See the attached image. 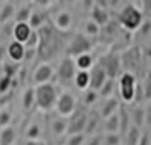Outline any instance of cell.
<instances>
[{
  "mask_svg": "<svg viewBox=\"0 0 151 145\" xmlns=\"http://www.w3.org/2000/svg\"><path fill=\"white\" fill-rule=\"evenodd\" d=\"M36 92V106L41 111L48 113V111L55 109L56 99H58V89L51 82L48 84H41L34 87Z\"/></svg>",
  "mask_w": 151,
  "mask_h": 145,
  "instance_id": "6da1fadb",
  "label": "cell"
},
{
  "mask_svg": "<svg viewBox=\"0 0 151 145\" xmlns=\"http://www.w3.org/2000/svg\"><path fill=\"white\" fill-rule=\"evenodd\" d=\"M119 24L122 26L126 31H131V33H134L139 29V26L143 24V12L136 7V5H126V7L121 10V14H119Z\"/></svg>",
  "mask_w": 151,
  "mask_h": 145,
  "instance_id": "7a4b0ae2",
  "label": "cell"
},
{
  "mask_svg": "<svg viewBox=\"0 0 151 145\" xmlns=\"http://www.w3.org/2000/svg\"><path fill=\"white\" fill-rule=\"evenodd\" d=\"M136 77L132 72H122L119 75V96L124 103H134L136 101Z\"/></svg>",
  "mask_w": 151,
  "mask_h": 145,
  "instance_id": "3957f363",
  "label": "cell"
},
{
  "mask_svg": "<svg viewBox=\"0 0 151 145\" xmlns=\"http://www.w3.org/2000/svg\"><path fill=\"white\" fill-rule=\"evenodd\" d=\"M92 46H93V43H92L90 38H87L82 33H76L70 38L68 44H66V56L75 58V56L83 55V53H90Z\"/></svg>",
  "mask_w": 151,
  "mask_h": 145,
  "instance_id": "277c9868",
  "label": "cell"
},
{
  "mask_svg": "<svg viewBox=\"0 0 151 145\" xmlns=\"http://www.w3.org/2000/svg\"><path fill=\"white\" fill-rule=\"evenodd\" d=\"M78 108L76 106V97L66 90V92H61V94H58V99H56V104H55V109L58 113V116L61 118H70L75 109Z\"/></svg>",
  "mask_w": 151,
  "mask_h": 145,
  "instance_id": "5b68a950",
  "label": "cell"
},
{
  "mask_svg": "<svg viewBox=\"0 0 151 145\" xmlns=\"http://www.w3.org/2000/svg\"><path fill=\"white\" fill-rule=\"evenodd\" d=\"M99 63H100V67L105 70L107 79L116 80L117 77L121 75V65H122V60H121L119 55H116V53H107V55H104V56L99 58Z\"/></svg>",
  "mask_w": 151,
  "mask_h": 145,
  "instance_id": "8992f818",
  "label": "cell"
},
{
  "mask_svg": "<svg viewBox=\"0 0 151 145\" xmlns=\"http://www.w3.org/2000/svg\"><path fill=\"white\" fill-rule=\"evenodd\" d=\"M87 116L88 113L82 108H76L75 113L68 118V128H66V135H75V133H83L85 131V125H87Z\"/></svg>",
  "mask_w": 151,
  "mask_h": 145,
  "instance_id": "52a82bcc",
  "label": "cell"
},
{
  "mask_svg": "<svg viewBox=\"0 0 151 145\" xmlns=\"http://www.w3.org/2000/svg\"><path fill=\"white\" fill-rule=\"evenodd\" d=\"M75 74H76V67H75V62L73 58L70 56H65L61 62L58 63L56 67V77L60 79V82L63 84H68L75 79Z\"/></svg>",
  "mask_w": 151,
  "mask_h": 145,
  "instance_id": "ba28073f",
  "label": "cell"
},
{
  "mask_svg": "<svg viewBox=\"0 0 151 145\" xmlns=\"http://www.w3.org/2000/svg\"><path fill=\"white\" fill-rule=\"evenodd\" d=\"M55 75V68L51 63H41L37 65L32 74V80H34L36 85H41V84H48L51 82V79Z\"/></svg>",
  "mask_w": 151,
  "mask_h": 145,
  "instance_id": "9c48e42d",
  "label": "cell"
},
{
  "mask_svg": "<svg viewBox=\"0 0 151 145\" xmlns=\"http://www.w3.org/2000/svg\"><path fill=\"white\" fill-rule=\"evenodd\" d=\"M90 90H95L99 92L100 87H102L105 80H107V74H105V70L100 67V63H95L92 68H90Z\"/></svg>",
  "mask_w": 151,
  "mask_h": 145,
  "instance_id": "30bf717a",
  "label": "cell"
},
{
  "mask_svg": "<svg viewBox=\"0 0 151 145\" xmlns=\"http://www.w3.org/2000/svg\"><path fill=\"white\" fill-rule=\"evenodd\" d=\"M31 34H32V29H31V26L27 22H15L14 28H12V38L17 43L26 44L27 39L31 38Z\"/></svg>",
  "mask_w": 151,
  "mask_h": 145,
  "instance_id": "8fae6325",
  "label": "cell"
},
{
  "mask_svg": "<svg viewBox=\"0 0 151 145\" xmlns=\"http://www.w3.org/2000/svg\"><path fill=\"white\" fill-rule=\"evenodd\" d=\"M7 56L10 62L14 63H21L24 62V56H26V46L22 43H17V41H12L9 43L7 46Z\"/></svg>",
  "mask_w": 151,
  "mask_h": 145,
  "instance_id": "7c38bea8",
  "label": "cell"
},
{
  "mask_svg": "<svg viewBox=\"0 0 151 145\" xmlns=\"http://www.w3.org/2000/svg\"><path fill=\"white\" fill-rule=\"evenodd\" d=\"M53 24H55V29L61 31V33H66L71 28V24H73V17H71V14H70L68 10H61V12L56 14Z\"/></svg>",
  "mask_w": 151,
  "mask_h": 145,
  "instance_id": "4fadbf2b",
  "label": "cell"
},
{
  "mask_svg": "<svg viewBox=\"0 0 151 145\" xmlns=\"http://www.w3.org/2000/svg\"><path fill=\"white\" fill-rule=\"evenodd\" d=\"M119 108H121V103H119V99H117L116 96H110L105 99V103H104V106L100 108V118H109L112 116V114H116L117 111H119Z\"/></svg>",
  "mask_w": 151,
  "mask_h": 145,
  "instance_id": "5bb4252c",
  "label": "cell"
},
{
  "mask_svg": "<svg viewBox=\"0 0 151 145\" xmlns=\"http://www.w3.org/2000/svg\"><path fill=\"white\" fill-rule=\"evenodd\" d=\"M27 24L31 26L32 31H39L42 26H46L48 24V15L44 10H32L31 12V17H29Z\"/></svg>",
  "mask_w": 151,
  "mask_h": 145,
  "instance_id": "9a60e30c",
  "label": "cell"
},
{
  "mask_svg": "<svg viewBox=\"0 0 151 145\" xmlns=\"http://www.w3.org/2000/svg\"><path fill=\"white\" fill-rule=\"evenodd\" d=\"M92 21L95 22L99 28H104L109 22V12H107V9L102 7V5H93L92 7Z\"/></svg>",
  "mask_w": 151,
  "mask_h": 145,
  "instance_id": "2e32d148",
  "label": "cell"
},
{
  "mask_svg": "<svg viewBox=\"0 0 151 145\" xmlns=\"http://www.w3.org/2000/svg\"><path fill=\"white\" fill-rule=\"evenodd\" d=\"M73 62H75L76 70H83V72H90V68L95 65V62H93V55H92V53H83V55L75 56Z\"/></svg>",
  "mask_w": 151,
  "mask_h": 145,
  "instance_id": "e0dca14e",
  "label": "cell"
},
{
  "mask_svg": "<svg viewBox=\"0 0 151 145\" xmlns=\"http://www.w3.org/2000/svg\"><path fill=\"white\" fill-rule=\"evenodd\" d=\"M66 128H68V119L61 116H56L51 119V133L53 137H63L66 135Z\"/></svg>",
  "mask_w": 151,
  "mask_h": 145,
  "instance_id": "ac0fdd59",
  "label": "cell"
},
{
  "mask_svg": "<svg viewBox=\"0 0 151 145\" xmlns=\"http://www.w3.org/2000/svg\"><path fill=\"white\" fill-rule=\"evenodd\" d=\"M73 84L78 90H88L90 89V74L88 72H83V70H76L75 79H73Z\"/></svg>",
  "mask_w": 151,
  "mask_h": 145,
  "instance_id": "d6986e66",
  "label": "cell"
},
{
  "mask_svg": "<svg viewBox=\"0 0 151 145\" xmlns=\"http://www.w3.org/2000/svg\"><path fill=\"white\" fill-rule=\"evenodd\" d=\"M129 118H131V125L132 126H136L139 130L144 128V108H141V106L132 108L129 113Z\"/></svg>",
  "mask_w": 151,
  "mask_h": 145,
  "instance_id": "ffe728a7",
  "label": "cell"
},
{
  "mask_svg": "<svg viewBox=\"0 0 151 145\" xmlns=\"http://www.w3.org/2000/svg\"><path fill=\"white\" fill-rule=\"evenodd\" d=\"M121 130V121H119V113L104 119V131L105 133H119ZM121 135V133H119Z\"/></svg>",
  "mask_w": 151,
  "mask_h": 145,
  "instance_id": "44dd1931",
  "label": "cell"
},
{
  "mask_svg": "<svg viewBox=\"0 0 151 145\" xmlns=\"http://www.w3.org/2000/svg\"><path fill=\"white\" fill-rule=\"evenodd\" d=\"M36 106V92L34 87H27L22 92V109L24 111H31Z\"/></svg>",
  "mask_w": 151,
  "mask_h": 145,
  "instance_id": "7402d4cb",
  "label": "cell"
},
{
  "mask_svg": "<svg viewBox=\"0 0 151 145\" xmlns=\"http://www.w3.org/2000/svg\"><path fill=\"white\" fill-rule=\"evenodd\" d=\"M15 142V128L9 125L5 128H0V145H12Z\"/></svg>",
  "mask_w": 151,
  "mask_h": 145,
  "instance_id": "603a6c76",
  "label": "cell"
},
{
  "mask_svg": "<svg viewBox=\"0 0 151 145\" xmlns=\"http://www.w3.org/2000/svg\"><path fill=\"white\" fill-rule=\"evenodd\" d=\"M41 133H42L41 125L34 121V123H31L27 128H26L24 137H26V140H27V142H37V140L41 138Z\"/></svg>",
  "mask_w": 151,
  "mask_h": 145,
  "instance_id": "cb8c5ba5",
  "label": "cell"
},
{
  "mask_svg": "<svg viewBox=\"0 0 151 145\" xmlns=\"http://www.w3.org/2000/svg\"><path fill=\"white\" fill-rule=\"evenodd\" d=\"M14 14H15L14 4H10V2L2 4V9H0V26L9 22L10 19H14Z\"/></svg>",
  "mask_w": 151,
  "mask_h": 145,
  "instance_id": "d4e9b609",
  "label": "cell"
},
{
  "mask_svg": "<svg viewBox=\"0 0 151 145\" xmlns=\"http://www.w3.org/2000/svg\"><path fill=\"white\" fill-rule=\"evenodd\" d=\"M141 131H143V130H139V128H136V126H132V125H131L129 130L122 135V138L126 140V145H137V144H139Z\"/></svg>",
  "mask_w": 151,
  "mask_h": 145,
  "instance_id": "484cf974",
  "label": "cell"
},
{
  "mask_svg": "<svg viewBox=\"0 0 151 145\" xmlns=\"http://www.w3.org/2000/svg\"><path fill=\"white\" fill-rule=\"evenodd\" d=\"M119 121H121V130H119V133L121 135H124L126 131L129 130V126H131V118H129V111L126 109L124 106H121L119 108Z\"/></svg>",
  "mask_w": 151,
  "mask_h": 145,
  "instance_id": "4316f807",
  "label": "cell"
},
{
  "mask_svg": "<svg viewBox=\"0 0 151 145\" xmlns=\"http://www.w3.org/2000/svg\"><path fill=\"white\" fill-rule=\"evenodd\" d=\"M99 118L100 114H97V113H88V116H87V125H85V135H93V131L97 130V125H99Z\"/></svg>",
  "mask_w": 151,
  "mask_h": 145,
  "instance_id": "83f0119b",
  "label": "cell"
},
{
  "mask_svg": "<svg viewBox=\"0 0 151 145\" xmlns=\"http://www.w3.org/2000/svg\"><path fill=\"white\" fill-rule=\"evenodd\" d=\"M99 33H100V28H99L92 19L83 22V33L82 34H85L87 38H95V36H99Z\"/></svg>",
  "mask_w": 151,
  "mask_h": 145,
  "instance_id": "f1b7e54d",
  "label": "cell"
},
{
  "mask_svg": "<svg viewBox=\"0 0 151 145\" xmlns=\"http://www.w3.org/2000/svg\"><path fill=\"white\" fill-rule=\"evenodd\" d=\"M31 12H32V9L29 7V5H22L19 10H15L14 21L15 22H27L29 17H31Z\"/></svg>",
  "mask_w": 151,
  "mask_h": 145,
  "instance_id": "f546056e",
  "label": "cell"
},
{
  "mask_svg": "<svg viewBox=\"0 0 151 145\" xmlns=\"http://www.w3.org/2000/svg\"><path fill=\"white\" fill-rule=\"evenodd\" d=\"M114 89H116V80L107 79V80H105V84H104L102 87H100V90H99V96H102V97H105V99H107V97L112 96Z\"/></svg>",
  "mask_w": 151,
  "mask_h": 145,
  "instance_id": "4dcf8cb0",
  "label": "cell"
},
{
  "mask_svg": "<svg viewBox=\"0 0 151 145\" xmlns=\"http://www.w3.org/2000/svg\"><path fill=\"white\" fill-rule=\"evenodd\" d=\"M104 145H121L122 144V135L119 133H105L102 137Z\"/></svg>",
  "mask_w": 151,
  "mask_h": 145,
  "instance_id": "1f68e13d",
  "label": "cell"
},
{
  "mask_svg": "<svg viewBox=\"0 0 151 145\" xmlns=\"http://www.w3.org/2000/svg\"><path fill=\"white\" fill-rule=\"evenodd\" d=\"M87 135L85 133H75V135H68L65 145H85Z\"/></svg>",
  "mask_w": 151,
  "mask_h": 145,
  "instance_id": "d6a6232c",
  "label": "cell"
},
{
  "mask_svg": "<svg viewBox=\"0 0 151 145\" xmlns=\"http://www.w3.org/2000/svg\"><path fill=\"white\" fill-rule=\"evenodd\" d=\"M10 121H12V113H10V109L9 108H2L0 109V128L9 126Z\"/></svg>",
  "mask_w": 151,
  "mask_h": 145,
  "instance_id": "836d02e7",
  "label": "cell"
},
{
  "mask_svg": "<svg viewBox=\"0 0 151 145\" xmlns=\"http://www.w3.org/2000/svg\"><path fill=\"white\" fill-rule=\"evenodd\" d=\"M97 99H99V92H95V90L88 89V90L83 92V104H85V106H92Z\"/></svg>",
  "mask_w": 151,
  "mask_h": 145,
  "instance_id": "e575fe53",
  "label": "cell"
},
{
  "mask_svg": "<svg viewBox=\"0 0 151 145\" xmlns=\"http://www.w3.org/2000/svg\"><path fill=\"white\" fill-rule=\"evenodd\" d=\"M12 85V77L10 75H4L0 79V94H4V92H7V89Z\"/></svg>",
  "mask_w": 151,
  "mask_h": 145,
  "instance_id": "d590c367",
  "label": "cell"
},
{
  "mask_svg": "<svg viewBox=\"0 0 151 145\" xmlns=\"http://www.w3.org/2000/svg\"><path fill=\"white\" fill-rule=\"evenodd\" d=\"M146 99H151V70L146 75V82H144V96Z\"/></svg>",
  "mask_w": 151,
  "mask_h": 145,
  "instance_id": "8d00e7d4",
  "label": "cell"
},
{
  "mask_svg": "<svg viewBox=\"0 0 151 145\" xmlns=\"http://www.w3.org/2000/svg\"><path fill=\"white\" fill-rule=\"evenodd\" d=\"M137 145H151V131H141V138Z\"/></svg>",
  "mask_w": 151,
  "mask_h": 145,
  "instance_id": "74e56055",
  "label": "cell"
},
{
  "mask_svg": "<svg viewBox=\"0 0 151 145\" xmlns=\"http://www.w3.org/2000/svg\"><path fill=\"white\" fill-rule=\"evenodd\" d=\"M139 36H146L151 31V21H143V24L139 26Z\"/></svg>",
  "mask_w": 151,
  "mask_h": 145,
  "instance_id": "f35d334b",
  "label": "cell"
},
{
  "mask_svg": "<svg viewBox=\"0 0 151 145\" xmlns=\"http://www.w3.org/2000/svg\"><path fill=\"white\" fill-rule=\"evenodd\" d=\"M144 125H148L151 130V104L146 106V109H144Z\"/></svg>",
  "mask_w": 151,
  "mask_h": 145,
  "instance_id": "ab89813d",
  "label": "cell"
},
{
  "mask_svg": "<svg viewBox=\"0 0 151 145\" xmlns=\"http://www.w3.org/2000/svg\"><path fill=\"white\" fill-rule=\"evenodd\" d=\"M87 145H102V135H92Z\"/></svg>",
  "mask_w": 151,
  "mask_h": 145,
  "instance_id": "60d3db41",
  "label": "cell"
},
{
  "mask_svg": "<svg viewBox=\"0 0 151 145\" xmlns=\"http://www.w3.org/2000/svg\"><path fill=\"white\" fill-rule=\"evenodd\" d=\"M53 2H55V0H32V4L39 5V7H49Z\"/></svg>",
  "mask_w": 151,
  "mask_h": 145,
  "instance_id": "b9f144b4",
  "label": "cell"
},
{
  "mask_svg": "<svg viewBox=\"0 0 151 145\" xmlns=\"http://www.w3.org/2000/svg\"><path fill=\"white\" fill-rule=\"evenodd\" d=\"M65 2H66V4H75L76 0H65Z\"/></svg>",
  "mask_w": 151,
  "mask_h": 145,
  "instance_id": "7bdbcfd3",
  "label": "cell"
},
{
  "mask_svg": "<svg viewBox=\"0 0 151 145\" xmlns=\"http://www.w3.org/2000/svg\"><path fill=\"white\" fill-rule=\"evenodd\" d=\"M2 2H4V0H0V4H2Z\"/></svg>",
  "mask_w": 151,
  "mask_h": 145,
  "instance_id": "ee69618b",
  "label": "cell"
},
{
  "mask_svg": "<svg viewBox=\"0 0 151 145\" xmlns=\"http://www.w3.org/2000/svg\"><path fill=\"white\" fill-rule=\"evenodd\" d=\"M0 9H2V4H0Z\"/></svg>",
  "mask_w": 151,
  "mask_h": 145,
  "instance_id": "f6af8a7d",
  "label": "cell"
}]
</instances>
